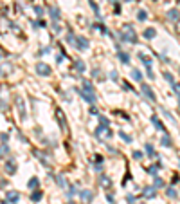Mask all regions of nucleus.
I'll list each match as a JSON object with an SVG mask.
<instances>
[{"label":"nucleus","mask_w":180,"mask_h":204,"mask_svg":"<svg viewBox=\"0 0 180 204\" xmlns=\"http://www.w3.org/2000/svg\"><path fill=\"white\" fill-rule=\"evenodd\" d=\"M34 11H36V15H38V16L43 15V9H41V7H34Z\"/></svg>","instance_id":"58836bf2"},{"label":"nucleus","mask_w":180,"mask_h":204,"mask_svg":"<svg viewBox=\"0 0 180 204\" xmlns=\"http://www.w3.org/2000/svg\"><path fill=\"white\" fill-rule=\"evenodd\" d=\"M178 164H180V163H178Z\"/></svg>","instance_id":"3c124183"},{"label":"nucleus","mask_w":180,"mask_h":204,"mask_svg":"<svg viewBox=\"0 0 180 204\" xmlns=\"http://www.w3.org/2000/svg\"><path fill=\"white\" fill-rule=\"evenodd\" d=\"M74 67H76V71H78V72H85V63H83L81 60L74 61Z\"/></svg>","instance_id":"dca6fc26"},{"label":"nucleus","mask_w":180,"mask_h":204,"mask_svg":"<svg viewBox=\"0 0 180 204\" xmlns=\"http://www.w3.org/2000/svg\"><path fill=\"white\" fill-rule=\"evenodd\" d=\"M155 193H157V191H155L153 186H151V188H144V197H146V199H153Z\"/></svg>","instance_id":"9d476101"},{"label":"nucleus","mask_w":180,"mask_h":204,"mask_svg":"<svg viewBox=\"0 0 180 204\" xmlns=\"http://www.w3.org/2000/svg\"><path fill=\"white\" fill-rule=\"evenodd\" d=\"M38 184H40V181H38V179H36V177H33V179H31V181H29V188H36V186H38Z\"/></svg>","instance_id":"c756f323"},{"label":"nucleus","mask_w":180,"mask_h":204,"mask_svg":"<svg viewBox=\"0 0 180 204\" xmlns=\"http://www.w3.org/2000/svg\"><path fill=\"white\" fill-rule=\"evenodd\" d=\"M146 146V154H150V155H155V150H153V146L148 143V144H144Z\"/></svg>","instance_id":"7c9ffc66"},{"label":"nucleus","mask_w":180,"mask_h":204,"mask_svg":"<svg viewBox=\"0 0 180 204\" xmlns=\"http://www.w3.org/2000/svg\"><path fill=\"white\" fill-rule=\"evenodd\" d=\"M76 193H78V188H76V186H72V188L69 190V193H67V195H69V197H72V195H76Z\"/></svg>","instance_id":"72a5a7b5"},{"label":"nucleus","mask_w":180,"mask_h":204,"mask_svg":"<svg viewBox=\"0 0 180 204\" xmlns=\"http://www.w3.org/2000/svg\"><path fill=\"white\" fill-rule=\"evenodd\" d=\"M90 114H92V116H94V114L97 116V108H96V105H92V107H90Z\"/></svg>","instance_id":"4c0bfd02"},{"label":"nucleus","mask_w":180,"mask_h":204,"mask_svg":"<svg viewBox=\"0 0 180 204\" xmlns=\"http://www.w3.org/2000/svg\"><path fill=\"white\" fill-rule=\"evenodd\" d=\"M33 154H34V155H36V157H40V159H41V164H45V166H47V164H49V161H47V157H45V155H43V154H41V152H38V150H34V152H33Z\"/></svg>","instance_id":"f3484780"},{"label":"nucleus","mask_w":180,"mask_h":204,"mask_svg":"<svg viewBox=\"0 0 180 204\" xmlns=\"http://www.w3.org/2000/svg\"><path fill=\"white\" fill-rule=\"evenodd\" d=\"M99 123H101V126H104V128H110V123H108V119H106L104 116H99Z\"/></svg>","instance_id":"393cba45"},{"label":"nucleus","mask_w":180,"mask_h":204,"mask_svg":"<svg viewBox=\"0 0 180 204\" xmlns=\"http://www.w3.org/2000/svg\"><path fill=\"white\" fill-rule=\"evenodd\" d=\"M132 78H133V80H137V82H140V80H142V74H140V71L133 69V71H132Z\"/></svg>","instance_id":"aec40b11"},{"label":"nucleus","mask_w":180,"mask_h":204,"mask_svg":"<svg viewBox=\"0 0 180 204\" xmlns=\"http://www.w3.org/2000/svg\"><path fill=\"white\" fill-rule=\"evenodd\" d=\"M162 112H164V116H166V118H169L171 121H175V118H173V116H171V114H169V112H168L166 108H162Z\"/></svg>","instance_id":"f704fd0d"},{"label":"nucleus","mask_w":180,"mask_h":204,"mask_svg":"<svg viewBox=\"0 0 180 204\" xmlns=\"http://www.w3.org/2000/svg\"><path fill=\"white\" fill-rule=\"evenodd\" d=\"M119 137H121V139H122V141H124V143H132V137H130L128 134H124L122 130H121V132H119Z\"/></svg>","instance_id":"412c9836"},{"label":"nucleus","mask_w":180,"mask_h":204,"mask_svg":"<svg viewBox=\"0 0 180 204\" xmlns=\"http://www.w3.org/2000/svg\"><path fill=\"white\" fill-rule=\"evenodd\" d=\"M36 74H40V76H51V67L47 63H43V61H38L36 63Z\"/></svg>","instance_id":"7ed1b4c3"},{"label":"nucleus","mask_w":180,"mask_h":204,"mask_svg":"<svg viewBox=\"0 0 180 204\" xmlns=\"http://www.w3.org/2000/svg\"><path fill=\"white\" fill-rule=\"evenodd\" d=\"M41 197H43V193L41 191H33V195H31V201H34V202H38Z\"/></svg>","instance_id":"6ab92c4d"},{"label":"nucleus","mask_w":180,"mask_h":204,"mask_svg":"<svg viewBox=\"0 0 180 204\" xmlns=\"http://www.w3.org/2000/svg\"><path fill=\"white\" fill-rule=\"evenodd\" d=\"M126 2H132V0H126Z\"/></svg>","instance_id":"8fccbe9b"},{"label":"nucleus","mask_w":180,"mask_h":204,"mask_svg":"<svg viewBox=\"0 0 180 204\" xmlns=\"http://www.w3.org/2000/svg\"><path fill=\"white\" fill-rule=\"evenodd\" d=\"M126 199H128V202H130V204H133V202H135V199H133V195H128Z\"/></svg>","instance_id":"37998d69"},{"label":"nucleus","mask_w":180,"mask_h":204,"mask_svg":"<svg viewBox=\"0 0 180 204\" xmlns=\"http://www.w3.org/2000/svg\"><path fill=\"white\" fill-rule=\"evenodd\" d=\"M140 157H142V152H137V150H135V152H133V159H140Z\"/></svg>","instance_id":"e433bc0d"},{"label":"nucleus","mask_w":180,"mask_h":204,"mask_svg":"<svg viewBox=\"0 0 180 204\" xmlns=\"http://www.w3.org/2000/svg\"><path fill=\"white\" fill-rule=\"evenodd\" d=\"M56 116H58V121H60L61 126H65V123H63V112L61 110H56Z\"/></svg>","instance_id":"2f4dec72"},{"label":"nucleus","mask_w":180,"mask_h":204,"mask_svg":"<svg viewBox=\"0 0 180 204\" xmlns=\"http://www.w3.org/2000/svg\"><path fill=\"white\" fill-rule=\"evenodd\" d=\"M160 143L164 144V146H166V148H169V146H171V144H173V141H171V137H169V136H168V134H164V136H162V139H160Z\"/></svg>","instance_id":"f8f14e48"},{"label":"nucleus","mask_w":180,"mask_h":204,"mask_svg":"<svg viewBox=\"0 0 180 204\" xmlns=\"http://www.w3.org/2000/svg\"><path fill=\"white\" fill-rule=\"evenodd\" d=\"M56 181H58V184H60L61 188H65V186H67L65 179H63V175H56Z\"/></svg>","instance_id":"c85d7f7f"},{"label":"nucleus","mask_w":180,"mask_h":204,"mask_svg":"<svg viewBox=\"0 0 180 204\" xmlns=\"http://www.w3.org/2000/svg\"><path fill=\"white\" fill-rule=\"evenodd\" d=\"M106 201H108V202H114L115 199H114V195H108V193H106Z\"/></svg>","instance_id":"79ce46f5"},{"label":"nucleus","mask_w":180,"mask_h":204,"mask_svg":"<svg viewBox=\"0 0 180 204\" xmlns=\"http://www.w3.org/2000/svg\"><path fill=\"white\" fill-rule=\"evenodd\" d=\"M18 108H20V112H22V118H25V105H23L22 100H18Z\"/></svg>","instance_id":"cd10ccee"},{"label":"nucleus","mask_w":180,"mask_h":204,"mask_svg":"<svg viewBox=\"0 0 180 204\" xmlns=\"http://www.w3.org/2000/svg\"><path fill=\"white\" fill-rule=\"evenodd\" d=\"M166 193H168V197H171V199H175V197H177L175 188H168V190H166Z\"/></svg>","instance_id":"bb28decb"},{"label":"nucleus","mask_w":180,"mask_h":204,"mask_svg":"<svg viewBox=\"0 0 180 204\" xmlns=\"http://www.w3.org/2000/svg\"><path fill=\"white\" fill-rule=\"evenodd\" d=\"M110 78L115 82V80H117V72H115V71H112V72H110Z\"/></svg>","instance_id":"ea45409f"},{"label":"nucleus","mask_w":180,"mask_h":204,"mask_svg":"<svg viewBox=\"0 0 180 204\" xmlns=\"http://www.w3.org/2000/svg\"><path fill=\"white\" fill-rule=\"evenodd\" d=\"M56 61H58V63H61V61H63V54H58V56H56Z\"/></svg>","instance_id":"a18cd8bd"},{"label":"nucleus","mask_w":180,"mask_h":204,"mask_svg":"<svg viewBox=\"0 0 180 204\" xmlns=\"http://www.w3.org/2000/svg\"><path fill=\"white\" fill-rule=\"evenodd\" d=\"M96 161H97V164H101L103 163V157H101V155H96Z\"/></svg>","instance_id":"49530a36"},{"label":"nucleus","mask_w":180,"mask_h":204,"mask_svg":"<svg viewBox=\"0 0 180 204\" xmlns=\"http://www.w3.org/2000/svg\"><path fill=\"white\" fill-rule=\"evenodd\" d=\"M137 56L140 58V61H142L146 67H151V58H148V56H146V54H142V53H139Z\"/></svg>","instance_id":"4468645a"},{"label":"nucleus","mask_w":180,"mask_h":204,"mask_svg":"<svg viewBox=\"0 0 180 204\" xmlns=\"http://www.w3.org/2000/svg\"><path fill=\"white\" fill-rule=\"evenodd\" d=\"M173 90H175V92L180 96V83H173Z\"/></svg>","instance_id":"c9c22d12"},{"label":"nucleus","mask_w":180,"mask_h":204,"mask_svg":"<svg viewBox=\"0 0 180 204\" xmlns=\"http://www.w3.org/2000/svg\"><path fill=\"white\" fill-rule=\"evenodd\" d=\"M178 108H180V101H178Z\"/></svg>","instance_id":"09e8293b"},{"label":"nucleus","mask_w":180,"mask_h":204,"mask_svg":"<svg viewBox=\"0 0 180 204\" xmlns=\"http://www.w3.org/2000/svg\"><path fill=\"white\" fill-rule=\"evenodd\" d=\"M7 150H9V148H7V146H5V144H4V146H2V148H0V155H4V154H5V152H7Z\"/></svg>","instance_id":"a19ab883"},{"label":"nucleus","mask_w":180,"mask_h":204,"mask_svg":"<svg viewBox=\"0 0 180 204\" xmlns=\"http://www.w3.org/2000/svg\"><path fill=\"white\" fill-rule=\"evenodd\" d=\"M119 60L122 61V63H128V61H130V56H128L126 53H122V51H119Z\"/></svg>","instance_id":"5701e85b"},{"label":"nucleus","mask_w":180,"mask_h":204,"mask_svg":"<svg viewBox=\"0 0 180 204\" xmlns=\"http://www.w3.org/2000/svg\"><path fill=\"white\" fill-rule=\"evenodd\" d=\"M79 197L83 199V201H86V202H88V201H92V199H94V193H92L90 190H81Z\"/></svg>","instance_id":"1a4fd4ad"},{"label":"nucleus","mask_w":180,"mask_h":204,"mask_svg":"<svg viewBox=\"0 0 180 204\" xmlns=\"http://www.w3.org/2000/svg\"><path fill=\"white\" fill-rule=\"evenodd\" d=\"M137 18H139L140 22H144L146 18H148V15H146V11H144V9H140L139 13H137Z\"/></svg>","instance_id":"a878e982"},{"label":"nucleus","mask_w":180,"mask_h":204,"mask_svg":"<svg viewBox=\"0 0 180 204\" xmlns=\"http://www.w3.org/2000/svg\"><path fill=\"white\" fill-rule=\"evenodd\" d=\"M164 186V183H162V179H160L159 175H155V183H153V188L157 190V188H162Z\"/></svg>","instance_id":"b1692460"},{"label":"nucleus","mask_w":180,"mask_h":204,"mask_svg":"<svg viewBox=\"0 0 180 204\" xmlns=\"http://www.w3.org/2000/svg\"><path fill=\"white\" fill-rule=\"evenodd\" d=\"M5 199H7V202H11V204H16L18 201H20V193H18V191H7Z\"/></svg>","instance_id":"0eeeda50"},{"label":"nucleus","mask_w":180,"mask_h":204,"mask_svg":"<svg viewBox=\"0 0 180 204\" xmlns=\"http://www.w3.org/2000/svg\"><path fill=\"white\" fill-rule=\"evenodd\" d=\"M121 40L122 42H130V43H135L137 42V33L133 31V27L130 24H126L121 31Z\"/></svg>","instance_id":"f03ea898"},{"label":"nucleus","mask_w":180,"mask_h":204,"mask_svg":"<svg viewBox=\"0 0 180 204\" xmlns=\"http://www.w3.org/2000/svg\"><path fill=\"white\" fill-rule=\"evenodd\" d=\"M151 123L155 125V128H159V130H162V132H166V130H164V126H162V123H160L155 116H151Z\"/></svg>","instance_id":"a211bd4d"},{"label":"nucleus","mask_w":180,"mask_h":204,"mask_svg":"<svg viewBox=\"0 0 180 204\" xmlns=\"http://www.w3.org/2000/svg\"><path fill=\"white\" fill-rule=\"evenodd\" d=\"M140 90H142V94H144V96H146L150 101H153V103L157 101V96H155V92H153V90H151L148 85H142V87H140Z\"/></svg>","instance_id":"39448f33"},{"label":"nucleus","mask_w":180,"mask_h":204,"mask_svg":"<svg viewBox=\"0 0 180 204\" xmlns=\"http://www.w3.org/2000/svg\"><path fill=\"white\" fill-rule=\"evenodd\" d=\"M122 87H124V89H126V90H133V89H132V87H130V85H128V83H126V82L122 83Z\"/></svg>","instance_id":"c03bdc74"},{"label":"nucleus","mask_w":180,"mask_h":204,"mask_svg":"<svg viewBox=\"0 0 180 204\" xmlns=\"http://www.w3.org/2000/svg\"><path fill=\"white\" fill-rule=\"evenodd\" d=\"M74 43H76V47L79 49V51H86L88 49V40L85 38V36H74Z\"/></svg>","instance_id":"20e7f679"},{"label":"nucleus","mask_w":180,"mask_h":204,"mask_svg":"<svg viewBox=\"0 0 180 204\" xmlns=\"http://www.w3.org/2000/svg\"><path fill=\"white\" fill-rule=\"evenodd\" d=\"M166 18L169 22H178L180 20V11L178 9H169V11L166 13Z\"/></svg>","instance_id":"423d86ee"},{"label":"nucleus","mask_w":180,"mask_h":204,"mask_svg":"<svg viewBox=\"0 0 180 204\" xmlns=\"http://www.w3.org/2000/svg\"><path fill=\"white\" fill-rule=\"evenodd\" d=\"M99 181H101V184H103L104 188H110V186H112V181H110V179H108L106 175H101V177H99Z\"/></svg>","instance_id":"2eb2a0df"},{"label":"nucleus","mask_w":180,"mask_h":204,"mask_svg":"<svg viewBox=\"0 0 180 204\" xmlns=\"http://www.w3.org/2000/svg\"><path fill=\"white\" fill-rule=\"evenodd\" d=\"M5 170H7L9 175H13V173L16 172V161H15V159H9V161L5 163Z\"/></svg>","instance_id":"6e6552de"},{"label":"nucleus","mask_w":180,"mask_h":204,"mask_svg":"<svg viewBox=\"0 0 180 204\" xmlns=\"http://www.w3.org/2000/svg\"><path fill=\"white\" fill-rule=\"evenodd\" d=\"M67 204H76V202H72V201H69V202H67Z\"/></svg>","instance_id":"de8ad7c7"},{"label":"nucleus","mask_w":180,"mask_h":204,"mask_svg":"<svg viewBox=\"0 0 180 204\" xmlns=\"http://www.w3.org/2000/svg\"><path fill=\"white\" fill-rule=\"evenodd\" d=\"M90 7H92V9H94V11H96V15H97V16H99V7H97V4H96V2H94V0H90Z\"/></svg>","instance_id":"473e14b6"},{"label":"nucleus","mask_w":180,"mask_h":204,"mask_svg":"<svg viewBox=\"0 0 180 204\" xmlns=\"http://www.w3.org/2000/svg\"><path fill=\"white\" fill-rule=\"evenodd\" d=\"M49 11H51V16H52V20L54 22L60 20V9H58V7H51Z\"/></svg>","instance_id":"ddd939ff"},{"label":"nucleus","mask_w":180,"mask_h":204,"mask_svg":"<svg viewBox=\"0 0 180 204\" xmlns=\"http://www.w3.org/2000/svg\"><path fill=\"white\" fill-rule=\"evenodd\" d=\"M78 94H79L83 100H86L88 103L96 105V94H94V87L90 82H85L83 83V89H78Z\"/></svg>","instance_id":"f257e3e1"},{"label":"nucleus","mask_w":180,"mask_h":204,"mask_svg":"<svg viewBox=\"0 0 180 204\" xmlns=\"http://www.w3.org/2000/svg\"><path fill=\"white\" fill-rule=\"evenodd\" d=\"M164 80H166L168 83H171V85L175 83V78H173V74H171V72H164Z\"/></svg>","instance_id":"4be33fe9"},{"label":"nucleus","mask_w":180,"mask_h":204,"mask_svg":"<svg viewBox=\"0 0 180 204\" xmlns=\"http://www.w3.org/2000/svg\"><path fill=\"white\" fill-rule=\"evenodd\" d=\"M155 36H157V31H155L153 27H150V29H146V31H144V38H148V40H150V38H155Z\"/></svg>","instance_id":"9b49d317"}]
</instances>
